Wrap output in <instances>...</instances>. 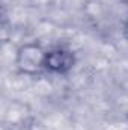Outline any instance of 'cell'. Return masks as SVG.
I'll return each instance as SVG.
<instances>
[{"label": "cell", "mask_w": 128, "mask_h": 130, "mask_svg": "<svg viewBox=\"0 0 128 130\" xmlns=\"http://www.w3.org/2000/svg\"><path fill=\"white\" fill-rule=\"evenodd\" d=\"M45 55L47 48H44L36 41H27L21 44L15 52L14 64L20 74L35 77L45 73Z\"/></svg>", "instance_id": "cell-1"}, {"label": "cell", "mask_w": 128, "mask_h": 130, "mask_svg": "<svg viewBox=\"0 0 128 130\" xmlns=\"http://www.w3.org/2000/svg\"><path fill=\"white\" fill-rule=\"evenodd\" d=\"M77 62L75 53L68 47H53L45 55V73L53 76H68Z\"/></svg>", "instance_id": "cell-2"}, {"label": "cell", "mask_w": 128, "mask_h": 130, "mask_svg": "<svg viewBox=\"0 0 128 130\" xmlns=\"http://www.w3.org/2000/svg\"><path fill=\"white\" fill-rule=\"evenodd\" d=\"M122 35H124V38L128 41V18L125 20V23H124V27H122Z\"/></svg>", "instance_id": "cell-3"}, {"label": "cell", "mask_w": 128, "mask_h": 130, "mask_svg": "<svg viewBox=\"0 0 128 130\" xmlns=\"http://www.w3.org/2000/svg\"><path fill=\"white\" fill-rule=\"evenodd\" d=\"M121 2H124V3H128V0H121Z\"/></svg>", "instance_id": "cell-4"}]
</instances>
